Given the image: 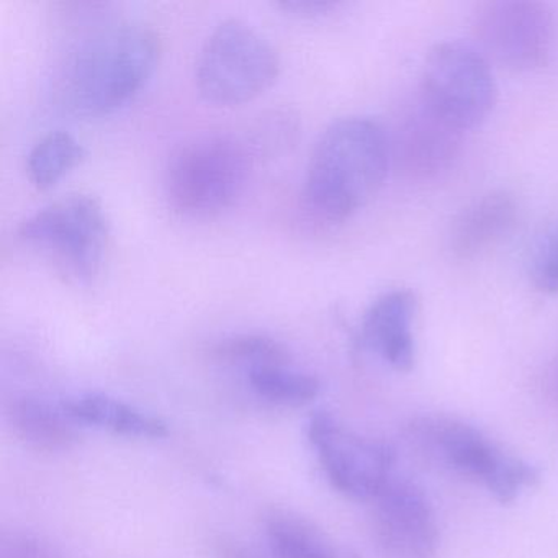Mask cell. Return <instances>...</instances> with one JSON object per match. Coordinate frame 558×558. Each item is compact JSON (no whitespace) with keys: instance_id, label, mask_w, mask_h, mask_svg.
<instances>
[{"instance_id":"4fadbf2b","label":"cell","mask_w":558,"mask_h":558,"mask_svg":"<svg viewBox=\"0 0 558 558\" xmlns=\"http://www.w3.org/2000/svg\"><path fill=\"white\" fill-rule=\"evenodd\" d=\"M8 421L19 440L37 452L60 453L81 440V424L68 413L63 400L24 395L8 407Z\"/></svg>"},{"instance_id":"ac0fdd59","label":"cell","mask_w":558,"mask_h":558,"mask_svg":"<svg viewBox=\"0 0 558 558\" xmlns=\"http://www.w3.org/2000/svg\"><path fill=\"white\" fill-rule=\"evenodd\" d=\"M86 158V149L63 130L50 132L35 143L27 156V175L37 191L54 187Z\"/></svg>"},{"instance_id":"6da1fadb","label":"cell","mask_w":558,"mask_h":558,"mask_svg":"<svg viewBox=\"0 0 558 558\" xmlns=\"http://www.w3.org/2000/svg\"><path fill=\"white\" fill-rule=\"evenodd\" d=\"M161 41L143 22L120 21L97 28L68 57L61 97L84 119L112 116L129 106L158 66Z\"/></svg>"},{"instance_id":"ffe728a7","label":"cell","mask_w":558,"mask_h":558,"mask_svg":"<svg viewBox=\"0 0 558 558\" xmlns=\"http://www.w3.org/2000/svg\"><path fill=\"white\" fill-rule=\"evenodd\" d=\"M534 286L544 293H558V228L545 234L531 260Z\"/></svg>"},{"instance_id":"5b68a950","label":"cell","mask_w":558,"mask_h":558,"mask_svg":"<svg viewBox=\"0 0 558 558\" xmlns=\"http://www.w3.org/2000/svg\"><path fill=\"white\" fill-rule=\"evenodd\" d=\"M279 73L280 58L272 44L247 22L228 19L202 45L195 84L207 102L243 106L267 93Z\"/></svg>"},{"instance_id":"8fae6325","label":"cell","mask_w":558,"mask_h":558,"mask_svg":"<svg viewBox=\"0 0 558 558\" xmlns=\"http://www.w3.org/2000/svg\"><path fill=\"white\" fill-rule=\"evenodd\" d=\"M463 132L437 116L417 97L404 112L390 140L391 158L413 181L446 174L462 148Z\"/></svg>"},{"instance_id":"d6986e66","label":"cell","mask_w":558,"mask_h":558,"mask_svg":"<svg viewBox=\"0 0 558 558\" xmlns=\"http://www.w3.org/2000/svg\"><path fill=\"white\" fill-rule=\"evenodd\" d=\"M215 357L247 371L263 365L290 364V352L282 342L263 335H241L225 339L215 348Z\"/></svg>"},{"instance_id":"7a4b0ae2","label":"cell","mask_w":558,"mask_h":558,"mask_svg":"<svg viewBox=\"0 0 558 558\" xmlns=\"http://www.w3.org/2000/svg\"><path fill=\"white\" fill-rule=\"evenodd\" d=\"M391 161L390 136L367 117H344L323 132L310 156L305 201L328 223H342L380 191Z\"/></svg>"},{"instance_id":"3957f363","label":"cell","mask_w":558,"mask_h":558,"mask_svg":"<svg viewBox=\"0 0 558 558\" xmlns=\"http://www.w3.org/2000/svg\"><path fill=\"white\" fill-rule=\"evenodd\" d=\"M253 158L240 140L204 135L169 156L165 192L169 207L187 218H211L233 207L246 191Z\"/></svg>"},{"instance_id":"8992f818","label":"cell","mask_w":558,"mask_h":558,"mask_svg":"<svg viewBox=\"0 0 558 558\" xmlns=\"http://www.w3.org/2000/svg\"><path fill=\"white\" fill-rule=\"evenodd\" d=\"M496 96L489 60L475 45L444 41L427 54L417 97L463 133L485 122Z\"/></svg>"},{"instance_id":"52a82bcc","label":"cell","mask_w":558,"mask_h":558,"mask_svg":"<svg viewBox=\"0 0 558 558\" xmlns=\"http://www.w3.org/2000/svg\"><path fill=\"white\" fill-rule=\"evenodd\" d=\"M414 434L450 469L486 486L501 505L538 482V470L524 460L496 449L475 427L446 417H427L413 426Z\"/></svg>"},{"instance_id":"44dd1931","label":"cell","mask_w":558,"mask_h":558,"mask_svg":"<svg viewBox=\"0 0 558 558\" xmlns=\"http://www.w3.org/2000/svg\"><path fill=\"white\" fill-rule=\"evenodd\" d=\"M0 558H64V555L44 535L28 531H12L2 535Z\"/></svg>"},{"instance_id":"277c9868","label":"cell","mask_w":558,"mask_h":558,"mask_svg":"<svg viewBox=\"0 0 558 558\" xmlns=\"http://www.w3.org/2000/svg\"><path fill=\"white\" fill-rule=\"evenodd\" d=\"M17 236L71 286L99 277L109 247V220L93 195L71 194L25 218Z\"/></svg>"},{"instance_id":"e0dca14e","label":"cell","mask_w":558,"mask_h":558,"mask_svg":"<svg viewBox=\"0 0 558 558\" xmlns=\"http://www.w3.org/2000/svg\"><path fill=\"white\" fill-rule=\"evenodd\" d=\"M257 397L283 408H302L318 398L322 381L290 364L263 365L246 372Z\"/></svg>"},{"instance_id":"5bb4252c","label":"cell","mask_w":558,"mask_h":558,"mask_svg":"<svg viewBox=\"0 0 558 558\" xmlns=\"http://www.w3.org/2000/svg\"><path fill=\"white\" fill-rule=\"evenodd\" d=\"M515 218L518 204L509 192L482 195L453 221L450 251L457 259H473L501 241L514 227Z\"/></svg>"},{"instance_id":"7c38bea8","label":"cell","mask_w":558,"mask_h":558,"mask_svg":"<svg viewBox=\"0 0 558 558\" xmlns=\"http://www.w3.org/2000/svg\"><path fill=\"white\" fill-rule=\"evenodd\" d=\"M414 315L416 299L413 293L391 290L368 306L362 322L365 345L398 372L411 371L414 365Z\"/></svg>"},{"instance_id":"7402d4cb","label":"cell","mask_w":558,"mask_h":558,"mask_svg":"<svg viewBox=\"0 0 558 558\" xmlns=\"http://www.w3.org/2000/svg\"><path fill=\"white\" fill-rule=\"evenodd\" d=\"M341 5V2L336 0H286L277 4V8L296 17H319V15L331 14Z\"/></svg>"},{"instance_id":"2e32d148","label":"cell","mask_w":558,"mask_h":558,"mask_svg":"<svg viewBox=\"0 0 558 558\" xmlns=\"http://www.w3.org/2000/svg\"><path fill=\"white\" fill-rule=\"evenodd\" d=\"M266 537L274 558H359L308 519L289 512L270 515Z\"/></svg>"},{"instance_id":"ba28073f","label":"cell","mask_w":558,"mask_h":558,"mask_svg":"<svg viewBox=\"0 0 558 558\" xmlns=\"http://www.w3.org/2000/svg\"><path fill=\"white\" fill-rule=\"evenodd\" d=\"M472 31L488 60L512 71H534L550 58L554 12L537 0H489L476 5Z\"/></svg>"},{"instance_id":"9a60e30c","label":"cell","mask_w":558,"mask_h":558,"mask_svg":"<svg viewBox=\"0 0 558 558\" xmlns=\"http://www.w3.org/2000/svg\"><path fill=\"white\" fill-rule=\"evenodd\" d=\"M68 413L81 426L96 427L129 439L156 440L168 436V423L135 404L99 391L74 395L63 400Z\"/></svg>"},{"instance_id":"9c48e42d","label":"cell","mask_w":558,"mask_h":558,"mask_svg":"<svg viewBox=\"0 0 558 558\" xmlns=\"http://www.w3.org/2000/svg\"><path fill=\"white\" fill-rule=\"evenodd\" d=\"M308 439L329 483L357 501H374L393 476L395 450L345 427L329 411L308 421Z\"/></svg>"},{"instance_id":"30bf717a","label":"cell","mask_w":558,"mask_h":558,"mask_svg":"<svg viewBox=\"0 0 558 558\" xmlns=\"http://www.w3.org/2000/svg\"><path fill=\"white\" fill-rule=\"evenodd\" d=\"M374 505L375 535L391 558H434L439 525L433 506L414 483L391 478Z\"/></svg>"}]
</instances>
